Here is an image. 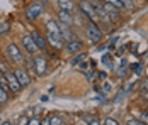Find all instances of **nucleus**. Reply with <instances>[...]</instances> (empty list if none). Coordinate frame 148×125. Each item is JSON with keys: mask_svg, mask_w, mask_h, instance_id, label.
Here are the masks:
<instances>
[{"mask_svg": "<svg viewBox=\"0 0 148 125\" xmlns=\"http://www.w3.org/2000/svg\"><path fill=\"white\" fill-rule=\"evenodd\" d=\"M5 56H7V59H9L10 63H14V64H19V63L24 61L22 51L19 49V46L14 44V42H10V44L7 46V49H5Z\"/></svg>", "mask_w": 148, "mask_h": 125, "instance_id": "f257e3e1", "label": "nucleus"}, {"mask_svg": "<svg viewBox=\"0 0 148 125\" xmlns=\"http://www.w3.org/2000/svg\"><path fill=\"white\" fill-rule=\"evenodd\" d=\"M85 32H87V37L90 39V42H94V44H99L104 37L102 29L99 27L95 22H89L87 27H85Z\"/></svg>", "mask_w": 148, "mask_h": 125, "instance_id": "f03ea898", "label": "nucleus"}, {"mask_svg": "<svg viewBox=\"0 0 148 125\" xmlns=\"http://www.w3.org/2000/svg\"><path fill=\"white\" fill-rule=\"evenodd\" d=\"M43 10H45V3L43 2H34V3H31L29 7H27V10H26V19L27 20H36L38 17H41Z\"/></svg>", "mask_w": 148, "mask_h": 125, "instance_id": "7ed1b4c3", "label": "nucleus"}, {"mask_svg": "<svg viewBox=\"0 0 148 125\" xmlns=\"http://www.w3.org/2000/svg\"><path fill=\"white\" fill-rule=\"evenodd\" d=\"M80 10H82V14L85 15V17H89L90 22H97V20H99V17H97V12L94 10V7L90 5L89 2L82 0V2H80Z\"/></svg>", "mask_w": 148, "mask_h": 125, "instance_id": "20e7f679", "label": "nucleus"}, {"mask_svg": "<svg viewBox=\"0 0 148 125\" xmlns=\"http://www.w3.org/2000/svg\"><path fill=\"white\" fill-rule=\"evenodd\" d=\"M3 74H5V78H7V81H9V88H10V91H12V93H19L22 86H21V83H19V80L15 78L14 71L9 70V71H5Z\"/></svg>", "mask_w": 148, "mask_h": 125, "instance_id": "39448f33", "label": "nucleus"}, {"mask_svg": "<svg viewBox=\"0 0 148 125\" xmlns=\"http://www.w3.org/2000/svg\"><path fill=\"white\" fill-rule=\"evenodd\" d=\"M46 42H48L51 47H55V49H63V47H65V41H63V37H61L60 34H51V32H48Z\"/></svg>", "mask_w": 148, "mask_h": 125, "instance_id": "423d86ee", "label": "nucleus"}, {"mask_svg": "<svg viewBox=\"0 0 148 125\" xmlns=\"http://www.w3.org/2000/svg\"><path fill=\"white\" fill-rule=\"evenodd\" d=\"M32 61H34V71H36V74H39V76L46 74V71H48V63H46L45 57L36 56Z\"/></svg>", "mask_w": 148, "mask_h": 125, "instance_id": "0eeeda50", "label": "nucleus"}, {"mask_svg": "<svg viewBox=\"0 0 148 125\" xmlns=\"http://www.w3.org/2000/svg\"><path fill=\"white\" fill-rule=\"evenodd\" d=\"M14 74H15V78L19 80L21 86H27V84L31 83L29 74H27V71L24 70V68H17V70H14Z\"/></svg>", "mask_w": 148, "mask_h": 125, "instance_id": "6e6552de", "label": "nucleus"}, {"mask_svg": "<svg viewBox=\"0 0 148 125\" xmlns=\"http://www.w3.org/2000/svg\"><path fill=\"white\" fill-rule=\"evenodd\" d=\"M31 37H32V41H34V44L38 46V49H41V51H45L46 49V46H48V42H46V37L45 36H41L38 30H32L29 34Z\"/></svg>", "mask_w": 148, "mask_h": 125, "instance_id": "1a4fd4ad", "label": "nucleus"}, {"mask_svg": "<svg viewBox=\"0 0 148 125\" xmlns=\"http://www.w3.org/2000/svg\"><path fill=\"white\" fill-rule=\"evenodd\" d=\"M82 46H84V42L80 41V39H72V41L66 42L65 49H66L70 54H75V53H78V51L82 49Z\"/></svg>", "mask_w": 148, "mask_h": 125, "instance_id": "9d476101", "label": "nucleus"}, {"mask_svg": "<svg viewBox=\"0 0 148 125\" xmlns=\"http://www.w3.org/2000/svg\"><path fill=\"white\" fill-rule=\"evenodd\" d=\"M58 20L63 26H72L73 24V15H72V12H66V10H58Z\"/></svg>", "mask_w": 148, "mask_h": 125, "instance_id": "9b49d317", "label": "nucleus"}, {"mask_svg": "<svg viewBox=\"0 0 148 125\" xmlns=\"http://www.w3.org/2000/svg\"><path fill=\"white\" fill-rule=\"evenodd\" d=\"M104 12L107 14L109 20H119V17H121V15H119V9L109 5V3H104Z\"/></svg>", "mask_w": 148, "mask_h": 125, "instance_id": "f8f14e48", "label": "nucleus"}, {"mask_svg": "<svg viewBox=\"0 0 148 125\" xmlns=\"http://www.w3.org/2000/svg\"><path fill=\"white\" fill-rule=\"evenodd\" d=\"M22 46H24V49H26L27 53H36V51H39L38 46L34 44V41H32V37H31L29 34L22 37Z\"/></svg>", "mask_w": 148, "mask_h": 125, "instance_id": "ddd939ff", "label": "nucleus"}, {"mask_svg": "<svg viewBox=\"0 0 148 125\" xmlns=\"http://www.w3.org/2000/svg\"><path fill=\"white\" fill-rule=\"evenodd\" d=\"M46 29H48V32H51V34H60V36H61V26H60L58 22H55L53 19H49V20L46 22Z\"/></svg>", "mask_w": 148, "mask_h": 125, "instance_id": "4468645a", "label": "nucleus"}, {"mask_svg": "<svg viewBox=\"0 0 148 125\" xmlns=\"http://www.w3.org/2000/svg\"><path fill=\"white\" fill-rule=\"evenodd\" d=\"M56 3H58L60 10H66V12H72V10L75 9L73 0H56Z\"/></svg>", "mask_w": 148, "mask_h": 125, "instance_id": "2eb2a0df", "label": "nucleus"}, {"mask_svg": "<svg viewBox=\"0 0 148 125\" xmlns=\"http://www.w3.org/2000/svg\"><path fill=\"white\" fill-rule=\"evenodd\" d=\"M0 88H3L7 93L10 91V88H9V81H7V78H5V74L0 71Z\"/></svg>", "mask_w": 148, "mask_h": 125, "instance_id": "dca6fc26", "label": "nucleus"}, {"mask_svg": "<svg viewBox=\"0 0 148 125\" xmlns=\"http://www.w3.org/2000/svg\"><path fill=\"white\" fill-rule=\"evenodd\" d=\"M104 3H109V5H112V7H116V9H124V5H123V0H102Z\"/></svg>", "mask_w": 148, "mask_h": 125, "instance_id": "f3484780", "label": "nucleus"}, {"mask_svg": "<svg viewBox=\"0 0 148 125\" xmlns=\"http://www.w3.org/2000/svg\"><path fill=\"white\" fill-rule=\"evenodd\" d=\"M49 125H63V118H61L60 115L49 117Z\"/></svg>", "mask_w": 148, "mask_h": 125, "instance_id": "a211bd4d", "label": "nucleus"}, {"mask_svg": "<svg viewBox=\"0 0 148 125\" xmlns=\"http://www.w3.org/2000/svg\"><path fill=\"white\" fill-rule=\"evenodd\" d=\"M9 101V93L3 90V88H0V103L3 105V103H7Z\"/></svg>", "mask_w": 148, "mask_h": 125, "instance_id": "6ab92c4d", "label": "nucleus"}, {"mask_svg": "<svg viewBox=\"0 0 148 125\" xmlns=\"http://www.w3.org/2000/svg\"><path fill=\"white\" fill-rule=\"evenodd\" d=\"M9 30H10V24H9V22H2V24H0V36L7 34Z\"/></svg>", "mask_w": 148, "mask_h": 125, "instance_id": "aec40b11", "label": "nucleus"}, {"mask_svg": "<svg viewBox=\"0 0 148 125\" xmlns=\"http://www.w3.org/2000/svg\"><path fill=\"white\" fill-rule=\"evenodd\" d=\"M29 124V117L24 113V115H21L19 117V120H17V125H27Z\"/></svg>", "mask_w": 148, "mask_h": 125, "instance_id": "412c9836", "label": "nucleus"}, {"mask_svg": "<svg viewBox=\"0 0 148 125\" xmlns=\"http://www.w3.org/2000/svg\"><path fill=\"white\" fill-rule=\"evenodd\" d=\"M126 125H147V124H143L140 118H130V120L126 122Z\"/></svg>", "mask_w": 148, "mask_h": 125, "instance_id": "4be33fe9", "label": "nucleus"}, {"mask_svg": "<svg viewBox=\"0 0 148 125\" xmlns=\"http://www.w3.org/2000/svg\"><path fill=\"white\" fill-rule=\"evenodd\" d=\"M85 57H87V54H85V53H82V54H77V56H75V59L72 61V63H73V64H77V63H80V61H84Z\"/></svg>", "mask_w": 148, "mask_h": 125, "instance_id": "5701e85b", "label": "nucleus"}, {"mask_svg": "<svg viewBox=\"0 0 148 125\" xmlns=\"http://www.w3.org/2000/svg\"><path fill=\"white\" fill-rule=\"evenodd\" d=\"M123 5H124V9H128V10H133V2L131 0H123Z\"/></svg>", "mask_w": 148, "mask_h": 125, "instance_id": "b1692460", "label": "nucleus"}, {"mask_svg": "<svg viewBox=\"0 0 148 125\" xmlns=\"http://www.w3.org/2000/svg\"><path fill=\"white\" fill-rule=\"evenodd\" d=\"M27 125H41V120L38 118V117H31L29 118V124Z\"/></svg>", "mask_w": 148, "mask_h": 125, "instance_id": "393cba45", "label": "nucleus"}, {"mask_svg": "<svg viewBox=\"0 0 148 125\" xmlns=\"http://www.w3.org/2000/svg\"><path fill=\"white\" fill-rule=\"evenodd\" d=\"M138 117H140V120H141L143 124L148 125V113H138Z\"/></svg>", "mask_w": 148, "mask_h": 125, "instance_id": "a878e982", "label": "nucleus"}, {"mask_svg": "<svg viewBox=\"0 0 148 125\" xmlns=\"http://www.w3.org/2000/svg\"><path fill=\"white\" fill-rule=\"evenodd\" d=\"M104 125H119V124L114 120V118H109V117H107V118L104 120Z\"/></svg>", "mask_w": 148, "mask_h": 125, "instance_id": "bb28decb", "label": "nucleus"}, {"mask_svg": "<svg viewBox=\"0 0 148 125\" xmlns=\"http://www.w3.org/2000/svg\"><path fill=\"white\" fill-rule=\"evenodd\" d=\"M102 63H104V64H109V68H112V61H111V56H104Z\"/></svg>", "mask_w": 148, "mask_h": 125, "instance_id": "cd10ccee", "label": "nucleus"}, {"mask_svg": "<svg viewBox=\"0 0 148 125\" xmlns=\"http://www.w3.org/2000/svg\"><path fill=\"white\" fill-rule=\"evenodd\" d=\"M0 71H2V73H5V71H9V66H7V64H5V63L2 61V59H0Z\"/></svg>", "mask_w": 148, "mask_h": 125, "instance_id": "c85d7f7f", "label": "nucleus"}, {"mask_svg": "<svg viewBox=\"0 0 148 125\" xmlns=\"http://www.w3.org/2000/svg\"><path fill=\"white\" fill-rule=\"evenodd\" d=\"M112 90V86H111V83H104V93H109Z\"/></svg>", "mask_w": 148, "mask_h": 125, "instance_id": "c756f323", "label": "nucleus"}, {"mask_svg": "<svg viewBox=\"0 0 148 125\" xmlns=\"http://www.w3.org/2000/svg\"><path fill=\"white\" fill-rule=\"evenodd\" d=\"M89 125H102V124H101L97 118H94V120H90V122H89Z\"/></svg>", "mask_w": 148, "mask_h": 125, "instance_id": "7c9ffc66", "label": "nucleus"}, {"mask_svg": "<svg viewBox=\"0 0 148 125\" xmlns=\"http://www.w3.org/2000/svg\"><path fill=\"white\" fill-rule=\"evenodd\" d=\"M143 90H145V91H148V80H145V81H143Z\"/></svg>", "mask_w": 148, "mask_h": 125, "instance_id": "2f4dec72", "label": "nucleus"}, {"mask_svg": "<svg viewBox=\"0 0 148 125\" xmlns=\"http://www.w3.org/2000/svg\"><path fill=\"white\" fill-rule=\"evenodd\" d=\"M41 125H49V117H48V118H45V120L41 122Z\"/></svg>", "mask_w": 148, "mask_h": 125, "instance_id": "473e14b6", "label": "nucleus"}, {"mask_svg": "<svg viewBox=\"0 0 148 125\" xmlns=\"http://www.w3.org/2000/svg\"><path fill=\"white\" fill-rule=\"evenodd\" d=\"M0 125H12V122H2Z\"/></svg>", "mask_w": 148, "mask_h": 125, "instance_id": "72a5a7b5", "label": "nucleus"}, {"mask_svg": "<svg viewBox=\"0 0 148 125\" xmlns=\"http://www.w3.org/2000/svg\"><path fill=\"white\" fill-rule=\"evenodd\" d=\"M143 97H145V100L148 101V91H145V93H143Z\"/></svg>", "mask_w": 148, "mask_h": 125, "instance_id": "f704fd0d", "label": "nucleus"}, {"mask_svg": "<svg viewBox=\"0 0 148 125\" xmlns=\"http://www.w3.org/2000/svg\"><path fill=\"white\" fill-rule=\"evenodd\" d=\"M0 124H2V122H0Z\"/></svg>", "mask_w": 148, "mask_h": 125, "instance_id": "c9c22d12", "label": "nucleus"}]
</instances>
